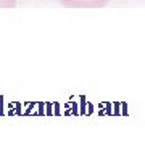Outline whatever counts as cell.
Instances as JSON below:
<instances>
[{"instance_id":"1","label":"cell","mask_w":145,"mask_h":145,"mask_svg":"<svg viewBox=\"0 0 145 145\" xmlns=\"http://www.w3.org/2000/svg\"><path fill=\"white\" fill-rule=\"evenodd\" d=\"M63 7L71 8H100L105 7L110 0H58Z\"/></svg>"},{"instance_id":"2","label":"cell","mask_w":145,"mask_h":145,"mask_svg":"<svg viewBox=\"0 0 145 145\" xmlns=\"http://www.w3.org/2000/svg\"><path fill=\"white\" fill-rule=\"evenodd\" d=\"M16 7V0H0V8H13Z\"/></svg>"}]
</instances>
